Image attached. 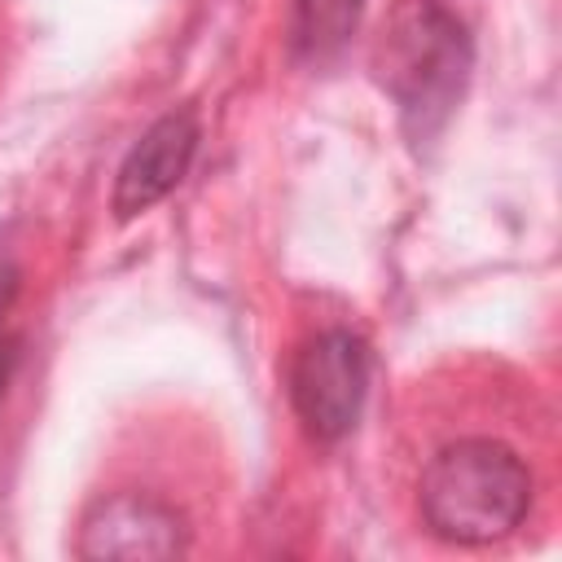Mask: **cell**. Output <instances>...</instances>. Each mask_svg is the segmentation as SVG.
<instances>
[{"mask_svg":"<svg viewBox=\"0 0 562 562\" xmlns=\"http://www.w3.org/2000/svg\"><path fill=\"white\" fill-rule=\"evenodd\" d=\"M422 518L448 544L505 540L531 505V474L501 439H457L422 470Z\"/></svg>","mask_w":562,"mask_h":562,"instance_id":"6da1fadb","label":"cell"},{"mask_svg":"<svg viewBox=\"0 0 562 562\" xmlns=\"http://www.w3.org/2000/svg\"><path fill=\"white\" fill-rule=\"evenodd\" d=\"M373 70L404 123L417 136H430L457 105L470 70L465 26L439 0H400L373 48Z\"/></svg>","mask_w":562,"mask_h":562,"instance_id":"7a4b0ae2","label":"cell"},{"mask_svg":"<svg viewBox=\"0 0 562 562\" xmlns=\"http://www.w3.org/2000/svg\"><path fill=\"white\" fill-rule=\"evenodd\" d=\"M369 391V351L351 329H321L312 334L290 369V400L303 430L321 443L342 439L364 404Z\"/></svg>","mask_w":562,"mask_h":562,"instance_id":"3957f363","label":"cell"},{"mask_svg":"<svg viewBox=\"0 0 562 562\" xmlns=\"http://www.w3.org/2000/svg\"><path fill=\"white\" fill-rule=\"evenodd\" d=\"M176 553H184V518L145 492L97 501L79 527V558L88 562H149Z\"/></svg>","mask_w":562,"mask_h":562,"instance_id":"277c9868","label":"cell"},{"mask_svg":"<svg viewBox=\"0 0 562 562\" xmlns=\"http://www.w3.org/2000/svg\"><path fill=\"white\" fill-rule=\"evenodd\" d=\"M198 149V119L193 110H171L162 114L123 158L119 180H114V215L132 220L140 211H149L154 202H162L189 171Z\"/></svg>","mask_w":562,"mask_h":562,"instance_id":"5b68a950","label":"cell"},{"mask_svg":"<svg viewBox=\"0 0 562 562\" xmlns=\"http://www.w3.org/2000/svg\"><path fill=\"white\" fill-rule=\"evenodd\" d=\"M360 4L364 0H299V35H303V44L312 53L338 48L356 26Z\"/></svg>","mask_w":562,"mask_h":562,"instance_id":"8992f818","label":"cell"}]
</instances>
